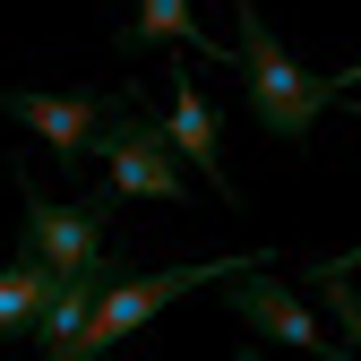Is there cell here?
<instances>
[{
  "label": "cell",
  "mask_w": 361,
  "mask_h": 361,
  "mask_svg": "<svg viewBox=\"0 0 361 361\" xmlns=\"http://www.w3.org/2000/svg\"><path fill=\"white\" fill-rule=\"evenodd\" d=\"M233 267H241V258H224V267H164V276H104V284H95V301H86V327H78L69 361L104 353V344H121V336H138L147 319H164V310H172L180 293H198V284H224Z\"/></svg>",
  "instance_id": "obj_2"
},
{
  "label": "cell",
  "mask_w": 361,
  "mask_h": 361,
  "mask_svg": "<svg viewBox=\"0 0 361 361\" xmlns=\"http://www.w3.org/2000/svg\"><path fill=\"white\" fill-rule=\"evenodd\" d=\"M0 112H9L18 129H35L43 147H61V155H95V138L129 112L121 95H35V86H0Z\"/></svg>",
  "instance_id": "obj_6"
},
{
  "label": "cell",
  "mask_w": 361,
  "mask_h": 361,
  "mask_svg": "<svg viewBox=\"0 0 361 361\" xmlns=\"http://www.w3.org/2000/svg\"><path fill=\"white\" fill-rule=\"evenodd\" d=\"M26 250H43V267H52L61 284H104L112 276V233H104V207H61L43 198L26 180Z\"/></svg>",
  "instance_id": "obj_4"
},
{
  "label": "cell",
  "mask_w": 361,
  "mask_h": 361,
  "mask_svg": "<svg viewBox=\"0 0 361 361\" xmlns=\"http://www.w3.org/2000/svg\"><path fill=\"white\" fill-rule=\"evenodd\" d=\"M164 138H172V155L180 164H198L207 180H215V198H233V172H224V138H215V112H207V95H198V78H180V61H172V104H164Z\"/></svg>",
  "instance_id": "obj_7"
},
{
  "label": "cell",
  "mask_w": 361,
  "mask_h": 361,
  "mask_svg": "<svg viewBox=\"0 0 361 361\" xmlns=\"http://www.w3.org/2000/svg\"><path fill=\"white\" fill-rule=\"evenodd\" d=\"M319 301L336 310V327H344V344L361 353V293H353V276H344V267H336V258L319 267Z\"/></svg>",
  "instance_id": "obj_10"
},
{
  "label": "cell",
  "mask_w": 361,
  "mask_h": 361,
  "mask_svg": "<svg viewBox=\"0 0 361 361\" xmlns=\"http://www.w3.org/2000/svg\"><path fill=\"white\" fill-rule=\"evenodd\" d=\"M95 164H104V190H95V207L112 215L121 198H180V155H172V138L155 121H138V112H121L104 138H95Z\"/></svg>",
  "instance_id": "obj_3"
},
{
  "label": "cell",
  "mask_w": 361,
  "mask_h": 361,
  "mask_svg": "<svg viewBox=\"0 0 361 361\" xmlns=\"http://www.w3.org/2000/svg\"><path fill=\"white\" fill-rule=\"evenodd\" d=\"M233 18L250 26L233 61H241V78H250V112H258V129H267V138H284V147L310 138V129H319V112L336 104V78H310L284 43H276V26H267L250 0H233Z\"/></svg>",
  "instance_id": "obj_1"
},
{
  "label": "cell",
  "mask_w": 361,
  "mask_h": 361,
  "mask_svg": "<svg viewBox=\"0 0 361 361\" xmlns=\"http://www.w3.org/2000/svg\"><path fill=\"white\" fill-rule=\"evenodd\" d=\"M138 43H190V0H138L129 52H138Z\"/></svg>",
  "instance_id": "obj_9"
},
{
  "label": "cell",
  "mask_w": 361,
  "mask_h": 361,
  "mask_svg": "<svg viewBox=\"0 0 361 361\" xmlns=\"http://www.w3.org/2000/svg\"><path fill=\"white\" fill-rule=\"evenodd\" d=\"M52 267H43V250H18L9 267H0V336H35L43 301H52Z\"/></svg>",
  "instance_id": "obj_8"
},
{
  "label": "cell",
  "mask_w": 361,
  "mask_h": 361,
  "mask_svg": "<svg viewBox=\"0 0 361 361\" xmlns=\"http://www.w3.org/2000/svg\"><path fill=\"white\" fill-rule=\"evenodd\" d=\"M224 310L250 327V336H267V344H293V353H327V327H319V310H310L276 267H233L224 276Z\"/></svg>",
  "instance_id": "obj_5"
}]
</instances>
